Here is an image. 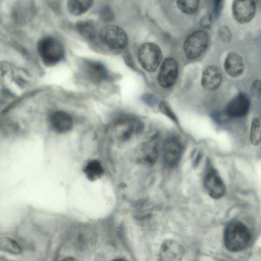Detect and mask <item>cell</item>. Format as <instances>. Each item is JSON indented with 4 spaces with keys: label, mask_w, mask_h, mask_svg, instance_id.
Instances as JSON below:
<instances>
[{
    "label": "cell",
    "mask_w": 261,
    "mask_h": 261,
    "mask_svg": "<svg viewBox=\"0 0 261 261\" xmlns=\"http://www.w3.org/2000/svg\"><path fill=\"white\" fill-rule=\"evenodd\" d=\"M82 69L85 76L93 83H100L110 77L108 69L103 64L99 61L84 60Z\"/></svg>",
    "instance_id": "10"
},
{
    "label": "cell",
    "mask_w": 261,
    "mask_h": 261,
    "mask_svg": "<svg viewBox=\"0 0 261 261\" xmlns=\"http://www.w3.org/2000/svg\"><path fill=\"white\" fill-rule=\"evenodd\" d=\"M178 74V64L173 58L166 59L162 64L158 74V81L161 86L168 88L176 82Z\"/></svg>",
    "instance_id": "11"
},
{
    "label": "cell",
    "mask_w": 261,
    "mask_h": 261,
    "mask_svg": "<svg viewBox=\"0 0 261 261\" xmlns=\"http://www.w3.org/2000/svg\"><path fill=\"white\" fill-rule=\"evenodd\" d=\"M200 2V0H177V5L181 12L191 14L197 11Z\"/></svg>",
    "instance_id": "22"
},
{
    "label": "cell",
    "mask_w": 261,
    "mask_h": 261,
    "mask_svg": "<svg viewBox=\"0 0 261 261\" xmlns=\"http://www.w3.org/2000/svg\"><path fill=\"white\" fill-rule=\"evenodd\" d=\"M212 23V16L207 14L202 17L200 21L201 25L205 28H209Z\"/></svg>",
    "instance_id": "27"
},
{
    "label": "cell",
    "mask_w": 261,
    "mask_h": 261,
    "mask_svg": "<svg viewBox=\"0 0 261 261\" xmlns=\"http://www.w3.org/2000/svg\"><path fill=\"white\" fill-rule=\"evenodd\" d=\"M94 0H68L67 8L74 15H80L87 12L92 6Z\"/></svg>",
    "instance_id": "19"
},
{
    "label": "cell",
    "mask_w": 261,
    "mask_h": 261,
    "mask_svg": "<svg viewBox=\"0 0 261 261\" xmlns=\"http://www.w3.org/2000/svg\"><path fill=\"white\" fill-rule=\"evenodd\" d=\"M98 37L100 42L112 49H122L128 44V37L125 32L120 27L109 24L102 27Z\"/></svg>",
    "instance_id": "3"
},
{
    "label": "cell",
    "mask_w": 261,
    "mask_h": 261,
    "mask_svg": "<svg viewBox=\"0 0 261 261\" xmlns=\"http://www.w3.org/2000/svg\"><path fill=\"white\" fill-rule=\"evenodd\" d=\"M251 239L248 228L240 221H231L225 228L224 244L227 250L231 252L243 250L248 246Z\"/></svg>",
    "instance_id": "1"
},
{
    "label": "cell",
    "mask_w": 261,
    "mask_h": 261,
    "mask_svg": "<svg viewBox=\"0 0 261 261\" xmlns=\"http://www.w3.org/2000/svg\"><path fill=\"white\" fill-rule=\"evenodd\" d=\"M84 172L89 180H95L102 174L103 170L98 161L92 160L87 164Z\"/></svg>",
    "instance_id": "21"
},
{
    "label": "cell",
    "mask_w": 261,
    "mask_h": 261,
    "mask_svg": "<svg viewBox=\"0 0 261 261\" xmlns=\"http://www.w3.org/2000/svg\"><path fill=\"white\" fill-rule=\"evenodd\" d=\"M208 36L204 31L198 30L191 34L184 43V50L187 58L191 59L199 57L206 49Z\"/></svg>",
    "instance_id": "7"
},
{
    "label": "cell",
    "mask_w": 261,
    "mask_h": 261,
    "mask_svg": "<svg viewBox=\"0 0 261 261\" xmlns=\"http://www.w3.org/2000/svg\"><path fill=\"white\" fill-rule=\"evenodd\" d=\"M222 0H215V9L218 11V9L221 7Z\"/></svg>",
    "instance_id": "29"
},
{
    "label": "cell",
    "mask_w": 261,
    "mask_h": 261,
    "mask_svg": "<svg viewBox=\"0 0 261 261\" xmlns=\"http://www.w3.org/2000/svg\"><path fill=\"white\" fill-rule=\"evenodd\" d=\"M219 34L220 38L225 42H228L231 39V34L230 30L226 26L222 27L219 29Z\"/></svg>",
    "instance_id": "25"
},
{
    "label": "cell",
    "mask_w": 261,
    "mask_h": 261,
    "mask_svg": "<svg viewBox=\"0 0 261 261\" xmlns=\"http://www.w3.org/2000/svg\"><path fill=\"white\" fill-rule=\"evenodd\" d=\"M0 250L13 254H19L22 252V248L19 244L8 236L0 237Z\"/></svg>",
    "instance_id": "20"
},
{
    "label": "cell",
    "mask_w": 261,
    "mask_h": 261,
    "mask_svg": "<svg viewBox=\"0 0 261 261\" xmlns=\"http://www.w3.org/2000/svg\"><path fill=\"white\" fill-rule=\"evenodd\" d=\"M221 81L222 73L218 67L211 65L203 70L201 83L205 89L208 91L215 90L219 88Z\"/></svg>",
    "instance_id": "15"
},
{
    "label": "cell",
    "mask_w": 261,
    "mask_h": 261,
    "mask_svg": "<svg viewBox=\"0 0 261 261\" xmlns=\"http://www.w3.org/2000/svg\"><path fill=\"white\" fill-rule=\"evenodd\" d=\"M249 106L250 102L247 96L243 93H239L228 103L226 114L232 118L242 117L248 113Z\"/></svg>",
    "instance_id": "13"
},
{
    "label": "cell",
    "mask_w": 261,
    "mask_h": 261,
    "mask_svg": "<svg viewBox=\"0 0 261 261\" xmlns=\"http://www.w3.org/2000/svg\"><path fill=\"white\" fill-rule=\"evenodd\" d=\"M75 28L80 35L88 40L93 41L97 36L96 24L93 20H87L79 21L76 23Z\"/></svg>",
    "instance_id": "18"
},
{
    "label": "cell",
    "mask_w": 261,
    "mask_h": 261,
    "mask_svg": "<svg viewBox=\"0 0 261 261\" xmlns=\"http://www.w3.org/2000/svg\"><path fill=\"white\" fill-rule=\"evenodd\" d=\"M203 184L207 194L214 199H220L225 194L224 182L217 170L210 162L207 163Z\"/></svg>",
    "instance_id": "5"
},
{
    "label": "cell",
    "mask_w": 261,
    "mask_h": 261,
    "mask_svg": "<svg viewBox=\"0 0 261 261\" xmlns=\"http://www.w3.org/2000/svg\"><path fill=\"white\" fill-rule=\"evenodd\" d=\"M256 11L254 0H233L232 4V14L234 19L240 23L250 21L254 17Z\"/></svg>",
    "instance_id": "9"
},
{
    "label": "cell",
    "mask_w": 261,
    "mask_h": 261,
    "mask_svg": "<svg viewBox=\"0 0 261 261\" xmlns=\"http://www.w3.org/2000/svg\"><path fill=\"white\" fill-rule=\"evenodd\" d=\"M224 66L226 72L232 77L240 75L245 68L242 57L234 51L230 52L227 55Z\"/></svg>",
    "instance_id": "16"
},
{
    "label": "cell",
    "mask_w": 261,
    "mask_h": 261,
    "mask_svg": "<svg viewBox=\"0 0 261 261\" xmlns=\"http://www.w3.org/2000/svg\"><path fill=\"white\" fill-rule=\"evenodd\" d=\"M37 50L42 62L48 66L55 65L60 62L65 54L62 44L50 36L45 37L38 42Z\"/></svg>",
    "instance_id": "2"
},
{
    "label": "cell",
    "mask_w": 261,
    "mask_h": 261,
    "mask_svg": "<svg viewBox=\"0 0 261 261\" xmlns=\"http://www.w3.org/2000/svg\"><path fill=\"white\" fill-rule=\"evenodd\" d=\"M260 119L256 117L252 122L250 130V141L254 145H258L260 142Z\"/></svg>",
    "instance_id": "23"
},
{
    "label": "cell",
    "mask_w": 261,
    "mask_h": 261,
    "mask_svg": "<svg viewBox=\"0 0 261 261\" xmlns=\"http://www.w3.org/2000/svg\"><path fill=\"white\" fill-rule=\"evenodd\" d=\"M114 125L118 137L126 141L135 134L141 133L144 125L141 121L132 116L123 115L115 121Z\"/></svg>",
    "instance_id": "6"
},
{
    "label": "cell",
    "mask_w": 261,
    "mask_h": 261,
    "mask_svg": "<svg viewBox=\"0 0 261 261\" xmlns=\"http://www.w3.org/2000/svg\"><path fill=\"white\" fill-rule=\"evenodd\" d=\"M162 59V51L160 47L154 43H145L139 49V61L142 68L148 72L154 71L160 64Z\"/></svg>",
    "instance_id": "4"
},
{
    "label": "cell",
    "mask_w": 261,
    "mask_h": 261,
    "mask_svg": "<svg viewBox=\"0 0 261 261\" xmlns=\"http://www.w3.org/2000/svg\"><path fill=\"white\" fill-rule=\"evenodd\" d=\"M51 128L59 133H65L70 130L73 126V119L67 113L62 111L53 112L49 116Z\"/></svg>",
    "instance_id": "14"
},
{
    "label": "cell",
    "mask_w": 261,
    "mask_h": 261,
    "mask_svg": "<svg viewBox=\"0 0 261 261\" xmlns=\"http://www.w3.org/2000/svg\"><path fill=\"white\" fill-rule=\"evenodd\" d=\"M141 161L147 165L154 164L159 155L158 143L155 137L144 143L141 147Z\"/></svg>",
    "instance_id": "17"
},
{
    "label": "cell",
    "mask_w": 261,
    "mask_h": 261,
    "mask_svg": "<svg viewBox=\"0 0 261 261\" xmlns=\"http://www.w3.org/2000/svg\"><path fill=\"white\" fill-rule=\"evenodd\" d=\"M183 148L180 142L175 138L167 139L163 147V159L165 166L175 167L178 164L182 153Z\"/></svg>",
    "instance_id": "8"
},
{
    "label": "cell",
    "mask_w": 261,
    "mask_h": 261,
    "mask_svg": "<svg viewBox=\"0 0 261 261\" xmlns=\"http://www.w3.org/2000/svg\"><path fill=\"white\" fill-rule=\"evenodd\" d=\"M99 16L102 21L109 22L113 20L114 15L111 8L108 6H105L100 9Z\"/></svg>",
    "instance_id": "24"
},
{
    "label": "cell",
    "mask_w": 261,
    "mask_h": 261,
    "mask_svg": "<svg viewBox=\"0 0 261 261\" xmlns=\"http://www.w3.org/2000/svg\"><path fill=\"white\" fill-rule=\"evenodd\" d=\"M184 247L178 242L171 239L164 241L161 245L159 257L160 260L178 261L182 259L185 254Z\"/></svg>",
    "instance_id": "12"
},
{
    "label": "cell",
    "mask_w": 261,
    "mask_h": 261,
    "mask_svg": "<svg viewBox=\"0 0 261 261\" xmlns=\"http://www.w3.org/2000/svg\"><path fill=\"white\" fill-rule=\"evenodd\" d=\"M197 159H200L199 158V154H198V156L197 157ZM199 161V159H196V162H195V164H197V163Z\"/></svg>",
    "instance_id": "30"
},
{
    "label": "cell",
    "mask_w": 261,
    "mask_h": 261,
    "mask_svg": "<svg viewBox=\"0 0 261 261\" xmlns=\"http://www.w3.org/2000/svg\"><path fill=\"white\" fill-rule=\"evenodd\" d=\"M260 81H256L252 84L251 88L252 93L255 96L260 95Z\"/></svg>",
    "instance_id": "28"
},
{
    "label": "cell",
    "mask_w": 261,
    "mask_h": 261,
    "mask_svg": "<svg viewBox=\"0 0 261 261\" xmlns=\"http://www.w3.org/2000/svg\"><path fill=\"white\" fill-rule=\"evenodd\" d=\"M159 108L162 112L169 117L173 121H176V117L166 102L164 101L161 102Z\"/></svg>",
    "instance_id": "26"
}]
</instances>
